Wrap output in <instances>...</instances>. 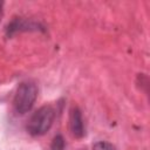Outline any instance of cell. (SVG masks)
<instances>
[{"instance_id": "1", "label": "cell", "mask_w": 150, "mask_h": 150, "mask_svg": "<svg viewBox=\"0 0 150 150\" xmlns=\"http://www.w3.org/2000/svg\"><path fill=\"white\" fill-rule=\"evenodd\" d=\"M55 118V110L52 105H43L39 108L29 118L27 130L33 136L45 135L53 125Z\"/></svg>"}, {"instance_id": "7", "label": "cell", "mask_w": 150, "mask_h": 150, "mask_svg": "<svg viewBox=\"0 0 150 150\" xmlns=\"http://www.w3.org/2000/svg\"><path fill=\"white\" fill-rule=\"evenodd\" d=\"M2 6H4V4L0 2V21H1V16H2Z\"/></svg>"}, {"instance_id": "5", "label": "cell", "mask_w": 150, "mask_h": 150, "mask_svg": "<svg viewBox=\"0 0 150 150\" xmlns=\"http://www.w3.org/2000/svg\"><path fill=\"white\" fill-rule=\"evenodd\" d=\"M64 145L66 143H64V138L62 137V135H56L52 141L49 150H64Z\"/></svg>"}, {"instance_id": "4", "label": "cell", "mask_w": 150, "mask_h": 150, "mask_svg": "<svg viewBox=\"0 0 150 150\" xmlns=\"http://www.w3.org/2000/svg\"><path fill=\"white\" fill-rule=\"evenodd\" d=\"M39 29V25L23 20V19H15L13 20L8 27H7V34L8 35H13L18 32H22V30H36Z\"/></svg>"}, {"instance_id": "6", "label": "cell", "mask_w": 150, "mask_h": 150, "mask_svg": "<svg viewBox=\"0 0 150 150\" xmlns=\"http://www.w3.org/2000/svg\"><path fill=\"white\" fill-rule=\"evenodd\" d=\"M93 150H116V148L109 142L101 141L93 145Z\"/></svg>"}, {"instance_id": "2", "label": "cell", "mask_w": 150, "mask_h": 150, "mask_svg": "<svg viewBox=\"0 0 150 150\" xmlns=\"http://www.w3.org/2000/svg\"><path fill=\"white\" fill-rule=\"evenodd\" d=\"M38 97V87L32 82H23L21 83L14 95L13 105L16 112L26 114L28 112Z\"/></svg>"}, {"instance_id": "3", "label": "cell", "mask_w": 150, "mask_h": 150, "mask_svg": "<svg viewBox=\"0 0 150 150\" xmlns=\"http://www.w3.org/2000/svg\"><path fill=\"white\" fill-rule=\"evenodd\" d=\"M69 129L75 138H82L86 134L84 122L82 118L81 110L77 107H73L69 114Z\"/></svg>"}]
</instances>
